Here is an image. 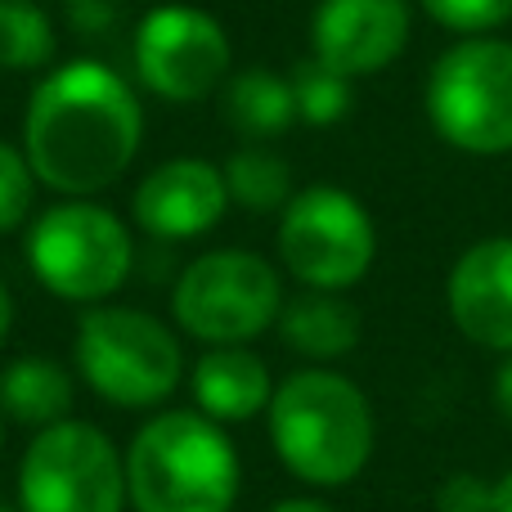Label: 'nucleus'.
<instances>
[{
    "label": "nucleus",
    "instance_id": "1",
    "mask_svg": "<svg viewBox=\"0 0 512 512\" xmlns=\"http://www.w3.org/2000/svg\"><path fill=\"white\" fill-rule=\"evenodd\" d=\"M144 140V113L131 81L108 63L72 59L41 77L27 99L23 153L54 194L90 198L117 185Z\"/></svg>",
    "mask_w": 512,
    "mask_h": 512
},
{
    "label": "nucleus",
    "instance_id": "2",
    "mask_svg": "<svg viewBox=\"0 0 512 512\" xmlns=\"http://www.w3.org/2000/svg\"><path fill=\"white\" fill-rule=\"evenodd\" d=\"M239 450L203 409H167L126 450V499L135 512H234Z\"/></svg>",
    "mask_w": 512,
    "mask_h": 512
},
{
    "label": "nucleus",
    "instance_id": "3",
    "mask_svg": "<svg viewBox=\"0 0 512 512\" xmlns=\"http://www.w3.org/2000/svg\"><path fill=\"white\" fill-rule=\"evenodd\" d=\"M265 414L274 454L306 486H351L373 459V409L364 391L333 369H301L283 378Z\"/></svg>",
    "mask_w": 512,
    "mask_h": 512
},
{
    "label": "nucleus",
    "instance_id": "4",
    "mask_svg": "<svg viewBox=\"0 0 512 512\" xmlns=\"http://www.w3.org/2000/svg\"><path fill=\"white\" fill-rule=\"evenodd\" d=\"M427 122L472 158L512 153V41L468 36L450 45L427 77Z\"/></svg>",
    "mask_w": 512,
    "mask_h": 512
},
{
    "label": "nucleus",
    "instance_id": "5",
    "mask_svg": "<svg viewBox=\"0 0 512 512\" xmlns=\"http://www.w3.org/2000/svg\"><path fill=\"white\" fill-rule=\"evenodd\" d=\"M77 369L117 409H153L180 387L185 355L162 319L131 306H95L77 328Z\"/></svg>",
    "mask_w": 512,
    "mask_h": 512
},
{
    "label": "nucleus",
    "instance_id": "6",
    "mask_svg": "<svg viewBox=\"0 0 512 512\" xmlns=\"http://www.w3.org/2000/svg\"><path fill=\"white\" fill-rule=\"evenodd\" d=\"M27 265L50 297L99 306L131 279L135 239L117 212L90 198H72L32 225Z\"/></svg>",
    "mask_w": 512,
    "mask_h": 512
},
{
    "label": "nucleus",
    "instance_id": "7",
    "mask_svg": "<svg viewBox=\"0 0 512 512\" xmlns=\"http://www.w3.org/2000/svg\"><path fill=\"white\" fill-rule=\"evenodd\" d=\"M176 324L207 346H248L279 324L283 279L265 256L243 248L207 252L185 265L171 292Z\"/></svg>",
    "mask_w": 512,
    "mask_h": 512
},
{
    "label": "nucleus",
    "instance_id": "8",
    "mask_svg": "<svg viewBox=\"0 0 512 512\" xmlns=\"http://www.w3.org/2000/svg\"><path fill=\"white\" fill-rule=\"evenodd\" d=\"M126 459L95 423L63 418L32 436L18 468V512H122Z\"/></svg>",
    "mask_w": 512,
    "mask_h": 512
},
{
    "label": "nucleus",
    "instance_id": "9",
    "mask_svg": "<svg viewBox=\"0 0 512 512\" xmlns=\"http://www.w3.org/2000/svg\"><path fill=\"white\" fill-rule=\"evenodd\" d=\"M279 256L306 288L346 292L373 270L378 230L355 194L337 185H310L283 207Z\"/></svg>",
    "mask_w": 512,
    "mask_h": 512
},
{
    "label": "nucleus",
    "instance_id": "10",
    "mask_svg": "<svg viewBox=\"0 0 512 512\" xmlns=\"http://www.w3.org/2000/svg\"><path fill=\"white\" fill-rule=\"evenodd\" d=\"M230 36L207 9L158 5L135 32V72L158 99L198 104L230 81Z\"/></svg>",
    "mask_w": 512,
    "mask_h": 512
},
{
    "label": "nucleus",
    "instance_id": "11",
    "mask_svg": "<svg viewBox=\"0 0 512 512\" xmlns=\"http://www.w3.org/2000/svg\"><path fill=\"white\" fill-rule=\"evenodd\" d=\"M409 41L405 0H319L310 18V50L342 77H369L400 59Z\"/></svg>",
    "mask_w": 512,
    "mask_h": 512
},
{
    "label": "nucleus",
    "instance_id": "12",
    "mask_svg": "<svg viewBox=\"0 0 512 512\" xmlns=\"http://www.w3.org/2000/svg\"><path fill=\"white\" fill-rule=\"evenodd\" d=\"M230 207V189H225V171L203 158H176L162 162L158 171L140 180L131 198V212L144 234L153 239H203L216 230Z\"/></svg>",
    "mask_w": 512,
    "mask_h": 512
},
{
    "label": "nucleus",
    "instance_id": "13",
    "mask_svg": "<svg viewBox=\"0 0 512 512\" xmlns=\"http://www.w3.org/2000/svg\"><path fill=\"white\" fill-rule=\"evenodd\" d=\"M450 319L468 342L512 355V239H481L454 261L445 283Z\"/></svg>",
    "mask_w": 512,
    "mask_h": 512
},
{
    "label": "nucleus",
    "instance_id": "14",
    "mask_svg": "<svg viewBox=\"0 0 512 512\" xmlns=\"http://www.w3.org/2000/svg\"><path fill=\"white\" fill-rule=\"evenodd\" d=\"M194 400L216 423H248L274 400V378L248 346H212L194 369Z\"/></svg>",
    "mask_w": 512,
    "mask_h": 512
},
{
    "label": "nucleus",
    "instance_id": "15",
    "mask_svg": "<svg viewBox=\"0 0 512 512\" xmlns=\"http://www.w3.org/2000/svg\"><path fill=\"white\" fill-rule=\"evenodd\" d=\"M279 333L306 360H342L360 342V310L342 292L306 288L279 310Z\"/></svg>",
    "mask_w": 512,
    "mask_h": 512
},
{
    "label": "nucleus",
    "instance_id": "16",
    "mask_svg": "<svg viewBox=\"0 0 512 512\" xmlns=\"http://www.w3.org/2000/svg\"><path fill=\"white\" fill-rule=\"evenodd\" d=\"M0 409L23 427H54L72 409V378L50 355H23L0 373Z\"/></svg>",
    "mask_w": 512,
    "mask_h": 512
},
{
    "label": "nucleus",
    "instance_id": "17",
    "mask_svg": "<svg viewBox=\"0 0 512 512\" xmlns=\"http://www.w3.org/2000/svg\"><path fill=\"white\" fill-rule=\"evenodd\" d=\"M225 117L243 140H274L297 122L292 81L270 68H248L225 81Z\"/></svg>",
    "mask_w": 512,
    "mask_h": 512
},
{
    "label": "nucleus",
    "instance_id": "18",
    "mask_svg": "<svg viewBox=\"0 0 512 512\" xmlns=\"http://www.w3.org/2000/svg\"><path fill=\"white\" fill-rule=\"evenodd\" d=\"M225 189L230 203L248 207V212H279L292 198V171L279 153L270 149H239L225 162Z\"/></svg>",
    "mask_w": 512,
    "mask_h": 512
},
{
    "label": "nucleus",
    "instance_id": "19",
    "mask_svg": "<svg viewBox=\"0 0 512 512\" xmlns=\"http://www.w3.org/2000/svg\"><path fill=\"white\" fill-rule=\"evenodd\" d=\"M54 59V23L32 0H0V68L36 72Z\"/></svg>",
    "mask_w": 512,
    "mask_h": 512
},
{
    "label": "nucleus",
    "instance_id": "20",
    "mask_svg": "<svg viewBox=\"0 0 512 512\" xmlns=\"http://www.w3.org/2000/svg\"><path fill=\"white\" fill-rule=\"evenodd\" d=\"M288 81H292V99H297V122H306V126H337L355 104L351 77L319 63L315 54L301 59Z\"/></svg>",
    "mask_w": 512,
    "mask_h": 512
},
{
    "label": "nucleus",
    "instance_id": "21",
    "mask_svg": "<svg viewBox=\"0 0 512 512\" xmlns=\"http://www.w3.org/2000/svg\"><path fill=\"white\" fill-rule=\"evenodd\" d=\"M36 171L27 162L23 149H14L9 140H0V234H14L32 212L36 194Z\"/></svg>",
    "mask_w": 512,
    "mask_h": 512
},
{
    "label": "nucleus",
    "instance_id": "22",
    "mask_svg": "<svg viewBox=\"0 0 512 512\" xmlns=\"http://www.w3.org/2000/svg\"><path fill=\"white\" fill-rule=\"evenodd\" d=\"M423 9L441 27L463 36H486L512 18V0H423Z\"/></svg>",
    "mask_w": 512,
    "mask_h": 512
},
{
    "label": "nucleus",
    "instance_id": "23",
    "mask_svg": "<svg viewBox=\"0 0 512 512\" xmlns=\"http://www.w3.org/2000/svg\"><path fill=\"white\" fill-rule=\"evenodd\" d=\"M436 508L441 512H490V481L477 472H454L436 490Z\"/></svg>",
    "mask_w": 512,
    "mask_h": 512
},
{
    "label": "nucleus",
    "instance_id": "24",
    "mask_svg": "<svg viewBox=\"0 0 512 512\" xmlns=\"http://www.w3.org/2000/svg\"><path fill=\"white\" fill-rule=\"evenodd\" d=\"M495 405L512 423V355H504V364L495 369Z\"/></svg>",
    "mask_w": 512,
    "mask_h": 512
},
{
    "label": "nucleus",
    "instance_id": "25",
    "mask_svg": "<svg viewBox=\"0 0 512 512\" xmlns=\"http://www.w3.org/2000/svg\"><path fill=\"white\" fill-rule=\"evenodd\" d=\"M490 512H512V472H504V477L490 486Z\"/></svg>",
    "mask_w": 512,
    "mask_h": 512
},
{
    "label": "nucleus",
    "instance_id": "26",
    "mask_svg": "<svg viewBox=\"0 0 512 512\" xmlns=\"http://www.w3.org/2000/svg\"><path fill=\"white\" fill-rule=\"evenodd\" d=\"M270 512H333V508L319 504V499H283V504H274Z\"/></svg>",
    "mask_w": 512,
    "mask_h": 512
},
{
    "label": "nucleus",
    "instance_id": "27",
    "mask_svg": "<svg viewBox=\"0 0 512 512\" xmlns=\"http://www.w3.org/2000/svg\"><path fill=\"white\" fill-rule=\"evenodd\" d=\"M9 328H14V301H9V288L0 283V342L9 337Z\"/></svg>",
    "mask_w": 512,
    "mask_h": 512
},
{
    "label": "nucleus",
    "instance_id": "28",
    "mask_svg": "<svg viewBox=\"0 0 512 512\" xmlns=\"http://www.w3.org/2000/svg\"><path fill=\"white\" fill-rule=\"evenodd\" d=\"M0 512H14V508H5V504H0Z\"/></svg>",
    "mask_w": 512,
    "mask_h": 512
}]
</instances>
